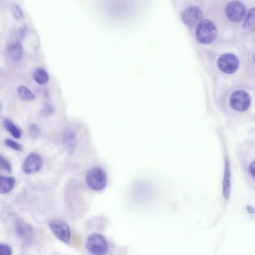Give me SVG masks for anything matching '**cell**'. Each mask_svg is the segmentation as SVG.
I'll return each instance as SVG.
<instances>
[{
    "mask_svg": "<svg viewBox=\"0 0 255 255\" xmlns=\"http://www.w3.org/2000/svg\"><path fill=\"white\" fill-rule=\"evenodd\" d=\"M197 40L202 43H210L217 35V29L215 24L209 19H203L197 24L196 28Z\"/></svg>",
    "mask_w": 255,
    "mask_h": 255,
    "instance_id": "obj_1",
    "label": "cell"
},
{
    "mask_svg": "<svg viewBox=\"0 0 255 255\" xmlns=\"http://www.w3.org/2000/svg\"><path fill=\"white\" fill-rule=\"evenodd\" d=\"M86 181L90 189L94 191L102 190L105 188L107 182L106 172L100 167L92 168L86 174Z\"/></svg>",
    "mask_w": 255,
    "mask_h": 255,
    "instance_id": "obj_2",
    "label": "cell"
},
{
    "mask_svg": "<svg viewBox=\"0 0 255 255\" xmlns=\"http://www.w3.org/2000/svg\"><path fill=\"white\" fill-rule=\"evenodd\" d=\"M86 247L93 255H105L109 248L105 237L99 234L91 235L87 240Z\"/></svg>",
    "mask_w": 255,
    "mask_h": 255,
    "instance_id": "obj_3",
    "label": "cell"
},
{
    "mask_svg": "<svg viewBox=\"0 0 255 255\" xmlns=\"http://www.w3.org/2000/svg\"><path fill=\"white\" fill-rule=\"evenodd\" d=\"M49 227L56 238L62 242L69 244L70 242V229L64 221L55 219L49 223Z\"/></svg>",
    "mask_w": 255,
    "mask_h": 255,
    "instance_id": "obj_4",
    "label": "cell"
},
{
    "mask_svg": "<svg viewBox=\"0 0 255 255\" xmlns=\"http://www.w3.org/2000/svg\"><path fill=\"white\" fill-rule=\"evenodd\" d=\"M251 98L249 94L244 90H237L231 95L230 98V106L239 112L247 111L250 107Z\"/></svg>",
    "mask_w": 255,
    "mask_h": 255,
    "instance_id": "obj_5",
    "label": "cell"
},
{
    "mask_svg": "<svg viewBox=\"0 0 255 255\" xmlns=\"http://www.w3.org/2000/svg\"><path fill=\"white\" fill-rule=\"evenodd\" d=\"M225 11L231 21L237 23L241 21L245 17L246 8L241 1H232L226 5Z\"/></svg>",
    "mask_w": 255,
    "mask_h": 255,
    "instance_id": "obj_6",
    "label": "cell"
},
{
    "mask_svg": "<svg viewBox=\"0 0 255 255\" xmlns=\"http://www.w3.org/2000/svg\"><path fill=\"white\" fill-rule=\"evenodd\" d=\"M217 65L223 72L232 74L238 69L239 61L237 57L233 53H226L222 54L218 58Z\"/></svg>",
    "mask_w": 255,
    "mask_h": 255,
    "instance_id": "obj_7",
    "label": "cell"
},
{
    "mask_svg": "<svg viewBox=\"0 0 255 255\" xmlns=\"http://www.w3.org/2000/svg\"><path fill=\"white\" fill-rule=\"evenodd\" d=\"M43 160L41 156L37 153L31 152L24 158L23 164V171L27 174L39 171L42 168Z\"/></svg>",
    "mask_w": 255,
    "mask_h": 255,
    "instance_id": "obj_8",
    "label": "cell"
},
{
    "mask_svg": "<svg viewBox=\"0 0 255 255\" xmlns=\"http://www.w3.org/2000/svg\"><path fill=\"white\" fill-rule=\"evenodd\" d=\"M202 12L201 9L195 6L188 7L182 13L183 21L189 26H193L198 24L201 21Z\"/></svg>",
    "mask_w": 255,
    "mask_h": 255,
    "instance_id": "obj_9",
    "label": "cell"
},
{
    "mask_svg": "<svg viewBox=\"0 0 255 255\" xmlns=\"http://www.w3.org/2000/svg\"><path fill=\"white\" fill-rule=\"evenodd\" d=\"M62 141L68 154H73L77 145L76 134L75 131L69 128H66L63 132Z\"/></svg>",
    "mask_w": 255,
    "mask_h": 255,
    "instance_id": "obj_10",
    "label": "cell"
},
{
    "mask_svg": "<svg viewBox=\"0 0 255 255\" xmlns=\"http://www.w3.org/2000/svg\"><path fill=\"white\" fill-rule=\"evenodd\" d=\"M15 229L17 236L24 241H30L33 238L34 232L32 228L22 220L16 221Z\"/></svg>",
    "mask_w": 255,
    "mask_h": 255,
    "instance_id": "obj_11",
    "label": "cell"
},
{
    "mask_svg": "<svg viewBox=\"0 0 255 255\" xmlns=\"http://www.w3.org/2000/svg\"><path fill=\"white\" fill-rule=\"evenodd\" d=\"M231 189L230 167L227 159H225V170L223 182V193L224 197L228 199L230 197Z\"/></svg>",
    "mask_w": 255,
    "mask_h": 255,
    "instance_id": "obj_12",
    "label": "cell"
},
{
    "mask_svg": "<svg viewBox=\"0 0 255 255\" xmlns=\"http://www.w3.org/2000/svg\"><path fill=\"white\" fill-rule=\"evenodd\" d=\"M15 179L11 176H0V192L5 194L10 192L14 187Z\"/></svg>",
    "mask_w": 255,
    "mask_h": 255,
    "instance_id": "obj_13",
    "label": "cell"
},
{
    "mask_svg": "<svg viewBox=\"0 0 255 255\" xmlns=\"http://www.w3.org/2000/svg\"><path fill=\"white\" fill-rule=\"evenodd\" d=\"M7 51L10 58L14 61L20 60L22 56V46L18 42H14L10 44L7 47Z\"/></svg>",
    "mask_w": 255,
    "mask_h": 255,
    "instance_id": "obj_14",
    "label": "cell"
},
{
    "mask_svg": "<svg viewBox=\"0 0 255 255\" xmlns=\"http://www.w3.org/2000/svg\"><path fill=\"white\" fill-rule=\"evenodd\" d=\"M3 125L5 128L12 136L16 139L20 138L22 134L21 129L12 121L9 119H4L3 120Z\"/></svg>",
    "mask_w": 255,
    "mask_h": 255,
    "instance_id": "obj_15",
    "label": "cell"
},
{
    "mask_svg": "<svg viewBox=\"0 0 255 255\" xmlns=\"http://www.w3.org/2000/svg\"><path fill=\"white\" fill-rule=\"evenodd\" d=\"M32 76L34 81L40 85L47 83L49 80V76L46 71L41 68L37 67L32 72Z\"/></svg>",
    "mask_w": 255,
    "mask_h": 255,
    "instance_id": "obj_16",
    "label": "cell"
},
{
    "mask_svg": "<svg viewBox=\"0 0 255 255\" xmlns=\"http://www.w3.org/2000/svg\"><path fill=\"white\" fill-rule=\"evenodd\" d=\"M19 98L24 101H31L35 99L34 94L26 86H20L17 89Z\"/></svg>",
    "mask_w": 255,
    "mask_h": 255,
    "instance_id": "obj_17",
    "label": "cell"
},
{
    "mask_svg": "<svg viewBox=\"0 0 255 255\" xmlns=\"http://www.w3.org/2000/svg\"><path fill=\"white\" fill-rule=\"evenodd\" d=\"M255 22V7L251 8L248 12L245 17L243 23V27L245 29L249 28Z\"/></svg>",
    "mask_w": 255,
    "mask_h": 255,
    "instance_id": "obj_18",
    "label": "cell"
},
{
    "mask_svg": "<svg viewBox=\"0 0 255 255\" xmlns=\"http://www.w3.org/2000/svg\"><path fill=\"white\" fill-rule=\"evenodd\" d=\"M4 142L7 146L14 150L20 151L23 149V147L21 144L12 139L6 138L5 139Z\"/></svg>",
    "mask_w": 255,
    "mask_h": 255,
    "instance_id": "obj_19",
    "label": "cell"
},
{
    "mask_svg": "<svg viewBox=\"0 0 255 255\" xmlns=\"http://www.w3.org/2000/svg\"><path fill=\"white\" fill-rule=\"evenodd\" d=\"M28 131L30 137L33 139L36 138L40 133L38 126L35 124H31L29 126Z\"/></svg>",
    "mask_w": 255,
    "mask_h": 255,
    "instance_id": "obj_20",
    "label": "cell"
},
{
    "mask_svg": "<svg viewBox=\"0 0 255 255\" xmlns=\"http://www.w3.org/2000/svg\"><path fill=\"white\" fill-rule=\"evenodd\" d=\"M13 16L17 19H20L23 16V11L20 7L17 4H14L11 7Z\"/></svg>",
    "mask_w": 255,
    "mask_h": 255,
    "instance_id": "obj_21",
    "label": "cell"
},
{
    "mask_svg": "<svg viewBox=\"0 0 255 255\" xmlns=\"http://www.w3.org/2000/svg\"><path fill=\"white\" fill-rule=\"evenodd\" d=\"M0 165L1 168L4 169L7 172L9 173L11 172L12 168L11 164L6 158L3 157L2 155H0Z\"/></svg>",
    "mask_w": 255,
    "mask_h": 255,
    "instance_id": "obj_22",
    "label": "cell"
},
{
    "mask_svg": "<svg viewBox=\"0 0 255 255\" xmlns=\"http://www.w3.org/2000/svg\"><path fill=\"white\" fill-rule=\"evenodd\" d=\"M53 106L49 103H46L43 108L41 110L40 113L43 116H48L54 113Z\"/></svg>",
    "mask_w": 255,
    "mask_h": 255,
    "instance_id": "obj_23",
    "label": "cell"
},
{
    "mask_svg": "<svg viewBox=\"0 0 255 255\" xmlns=\"http://www.w3.org/2000/svg\"><path fill=\"white\" fill-rule=\"evenodd\" d=\"M0 255H12L11 248L5 244L0 245Z\"/></svg>",
    "mask_w": 255,
    "mask_h": 255,
    "instance_id": "obj_24",
    "label": "cell"
},
{
    "mask_svg": "<svg viewBox=\"0 0 255 255\" xmlns=\"http://www.w3.org/2000/svg\"><path fill=\"white\" fill-rule=\"evenodd\" d=\"M249 172L250 175L255 179V160H254L249 167Z\"/></svg>",
    "mask_w": 255,
    "mask_h": 255,
    "instance_id": "obj_25",
    "label": "cell"
},
{
    "mask_svg": "<svg viewBox=\"0 0 255 255\" xmlns=\"http://www.w3.org/2000/svg\"><path fill=\"white\" fill-rule=\"evenodd\" d=\"M254 61L255 62V55H254Z\"/></svg>",
    "mask_w": 255,
    "mask_h": 255,
    "instance_id": "obj_26",
    "label": "cell"
}]
</instances>
